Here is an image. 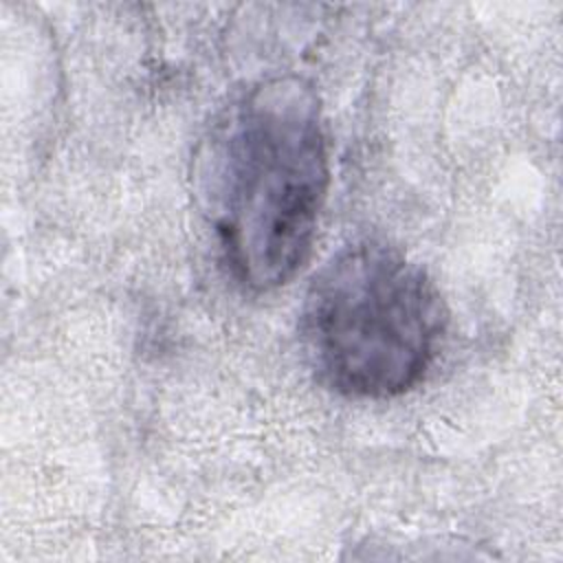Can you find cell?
I'll return each instance as SVG.
<instances>
[{
    "mask_svg": "<svg viewBox=\"0 0 563 563\" xmlns=\"http://www.w3.org/2000/svg\"><path fill=\"white\" fill-rule=\"evenodd\" d=\"M194 187L238 284H288L310 257L330 187L314 86L279 75L235 97L198 145Z\"/></svg>",
    "mask_w": 563,
    "mask_h": 563,
    "instance_id": "6da1fadb",
    "label": "cell"
},
{
    "mask_svg": "<svg viewBox=\"0 0 563 563\" xmlns=\"http://www.w3.org/2000/svg\"><path fill=\"white\" fill-rule=\"evenodd\" d=\"M446 308L427 271L402 251L361 240L310 279L299 339L317 380L347 398H394L431 369Z\"/></svg>",
    "mask_w": 563,
    "mask_h": 563,
    "instance_id": "7a4b0ae2",
    "label": "cell"
}]
</instances>
